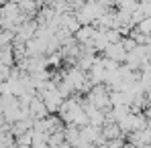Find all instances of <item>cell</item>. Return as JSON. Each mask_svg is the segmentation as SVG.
<instances>
[{"label": "cell", "mask_w": 151, "mask_h": 148, "mask_svg": "<svg viewBox=\"0 0 151 148\" xmlns=\"http://www.w3.org/2000/svg\"><path fill=\"white\" fill-rule=\"evenodd\" d=\"M121 53H123V51H121L119 45H108V47H106V55H108L110 59H123L125 55H121Z\"/></svg>", "instance_id": "1"}]
</instances>
